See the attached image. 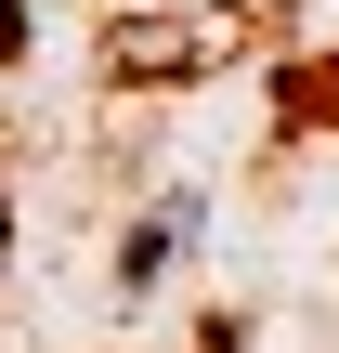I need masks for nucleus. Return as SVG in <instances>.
Instances as JSON below:
<instances>
[{
    "instance_id": "f257e3e1",
    "label": "nucleus",
    "mask_w": 339,
    "mask_h": 353,
    "mask_svg": "<svg viewBox=\"0 0 339 353\" xmlns=\"http://www.w3.org/2000/svg\"><path fill=\"white\" fill-rule=\"evenodd\" d=\"M300 105H327V118H339V52L314 65V79H300Z\"/></svg>"
},
{
    "instance_id": "f03ea898",
    "label": "nucleus",
    "mask_w": 339,
    "mask_h": 353,
    "mask_svg": "<svg viewBox=\"0 0 339 353\" xmlns=\"http://www.w3.org/2000/svg\"><path fill=\"white\" fill-rule=\"evenodd\" d=\"M0 249H13V210H0Z\"/></svg>"
}]
</instances>
